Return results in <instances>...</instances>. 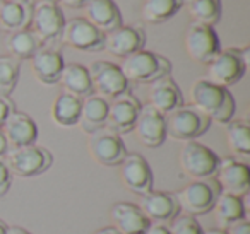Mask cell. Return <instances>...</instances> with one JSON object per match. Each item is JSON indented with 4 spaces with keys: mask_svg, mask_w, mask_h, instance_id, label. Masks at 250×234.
<instances>
[{
    "mask_svg": "<svg viewBox=\"0 0 250 234\" xmlns=\"http://www.w3.org/2000/svg\"><path fill=\"white\" fill-rule=\"evenodd\" d=\"M141 106L143 104L139 103V99L130 93L113 98L111 103H108V115L104 127L118 135L129 134V132L134 130Z\"/></svg>",
    "mask_w": 250,
    "mask_h": 234,
    "instance_id": "15",
    "label": "cell"
},
{
    "mask_svg": "<svg viewBox=\"0 0 250 234\" xmlns=\"http://www.w3.org/2000/svg\"><path fill=\"white\" fill-rule=\"evenodd\" d=\"M184 5V0H144L141 5V16L149 24H161L168 21Z\"/></svg>",
    "mask_w": 250,
    "mask_h": 234,
    "instance_id": "30",
    "label": "cell"
},
{
    "mask_svg": "<svg viewBox=\"0 0 250 234\" xmlns=\"http://www.w3.org/2000/svg\"><path fill=\"white\" fill-rule=\"evenodd\" d=\"M194 22L214 26L221 19V0H184Z\"/></svg>",
    "mask_w": 250,
    "mask_h": 234,
    "instance_id": "31",
    "label": "cell"
},
{
    "mask_svg": "<svg viewBox=\"0 0 250 234\" xmlns=\"http://www.w3.org/2000/svg\"><path fill=\"white\" fill-rule=\"evenodd\" d=\"M147 101H149L147 104L160 111L161 115H168L170 111L177 110L184 104V96H182L180 87L177 86L173 77L165 76L149 84Z\"/></svg>",
    "mask_w": 250,
    "mask_h": 234,
    "instance_id": "20",
    "label": "cell"
},
{
    "mask_svg": "<svg viewBox=\"0 0 250 234\" xmlns=\"http://www.w3.org/2000/svg\"><path fill=\"white\" fill-rule=\"evenodd\" d=\"M60 41L79 52H101L104 48V33L94 28L87 19L72 18L63 24Z\"/></svg>",
    "mask_w": 250,
    "mask_h": 234,
    "instance_id": "9",
    "label": "cell"
},
{
    "mask_svg": "<svg viewBox=\"0 0 250 234\" xmlns=\"http://www.w3.org/2000/svg\"><path fill=\"white\" fill-rule=\"evenodd\" d=\"M81 113V99L72 94L62 93L55 98L52 104V120L55 125L69 128L77 125Z\"/></svg>",
    "mask_w": 250,
    "mask_h": 234,
    "instance_id": "29",
    "label": "cell"
},
{
    "mask_svg": "<svg viewBox=\"0 0 250 234\" xmlns=\"http://www.w3.org/2000/svg\"><path fill=\"white\" fill-rule=\"evenodd\" d=\"M118 67L129 84H153L154 80L170 76L171 72L170 60L147 50H139L125 57L122 65Z\"/></svg>",
    "mask_w": 250,
    "mask_h": 234,
    "instance_id": "2",
    "label": "cell"
},
{
    "mask_svg": "<svg viewBox=\"0 0 250 234\" xmlns=\"http://www.w3.org/2000/svg\"><path fill=\"white\" fill-rule=\"evenodd\" d=\"M226 142L233 154L250 156V128L245 120H231L226 123Z\"/></svg>",
    "mask_w": 250,
    "mask_h": 234,
    "instance_id": "32",
    "label": "cell"
},
{
    "mask_svg": "<svg viewBox=\"0 0 250 234\" xmlns=\"http://www.w3.org/2000/svg\"><path fill=\"white\" fill-rule=\"evenodd\" d=\"M0 130H2L5 140H7L9 149L31 145L35 144L36 137H38V127H36L35 120L29 115L16 110L9 115V118L5 120Z\"/></svg>",
    "mask_w": 250,
    "mask_h": 234,
    "instance_id": "19",
    "label": "cell"
},
{
    "mask_svg": "<svg viewBox=\"0 0 250 234\" xmlns=\"http://www.w3.org/2000/svg\"><path fill=\"white\" fill-rule=\"evenodd\" d=\"M180 168L188 178L192 179H208L212 178L218 169L219 156L208 145L197 140L184 142L178 152Z\"/></svg>",
    "mask_w": 250,
    "mask_h": 234,
    "instance_id": "7",
    "label": "cell"
},
{
    "mask_svg": "<svg viewBox=\"0 0 250 234\" xmlns=\"http://www.w3.org/2000/svg\"><path fill=\"white\" fill-rule=\"evenodd\" d=\"M31 7L33 12L29 29L42 39L43 45L60 39L65 18L55 0H36Z\"/></svg>",
    "mask_w": 250,
    "mask_h": 234,
    "instance_id": "8",
    "label": "cell"
},
{
    "mask_svg": "<svg viewBox=\"0 0 250 234\" xmlns=\"http://www.w3.org/2000/svg\"><path fill=\"white\" fill-rule=\"evenodd\" d=\"M184 45L187 55L194 62L202 63V65H208L216 57V53L221 50L219 38L214 29L211 26L197 24V22H192L187 28L184 36Z\"/></svg>",
    "mask_w": 250,
    "mask_h": 234,
    "instance_id": "12",
    "label": "cell"
},
{
    "mask_svg": "<svg viewBox=\"0 0 250 234\" xmlns=\"http://www.w3.org/2000/svg\"><path fill=\"white\" fill-rule=\"evenodd\" d=\"M226 234H250V226H249V220L242 219L238 222L231 224L229 227H226Z\"/></svg>",
    "mask_w": 250,
    "mask_h": 234,
    "instance_id": "37",
    "label": "cell"
},
{
    "mask_svg": "<svg viewBox=\"0 0 250 234\" xmlns=\"http://www.w3.org/2000/svg\"><path fill=\"white\" fill-rule=\"evenodd\" d=\"M108 115V101L98 94H89L87 98L81 99V113L77 125L84 134H93L100 130L106 123Z\"/></svg>",
    "mask_w": 250,
    "mask_h": 234,
    "instance_id": "25",
    "label": "cell"
},
{
    "mask_svg": "<svg viewBox=\"0 0 250 234\" xmlns=\"http://www.w3.org/2000/svg\"><path fill=\"white\" fill-rule=\"evenodd\" d=\"M42 46L43 41L29 28L11 33L7 38V50L16 60H31Z\"/></svg>",
    "mask_w": 250,
    "mask_h": 234,
    "instance_id": "28",
    "label": "cell"
},
{
    "mask_svg": "<svg viewBox=\"0 0 250 234\" xmlns=\"http://www.w3.org/2000/svg\"><path fill=\"white\" fill-rule=\"evenodd\" d=\"M5 161L12 175L19 178H31V176L43 175L52 168L53 156L48 149L31 144L24 147L9 149L5 154Z\"/></svg>",
    "mask_w": 250,
    "mask_h": 234,
    "instance_id": "6",
    "label": "cell"
},
{
    "mask_svg": "<svg viewBox=\"0 0 250 234\" xmlns=\"http://www.w3.org/2000/svg\"><path fill=\"white\" fill-rule=\"evenodd\" d=\"M137 207L149 222L158 224L171 222L180 214V207L175 198V193L156 192V190H151V192L141 195Z\"/></svg>",
    "mask_w": 250,
    "mask_h": 234,
    "instance_id": "16",
    "label": "cell"
},
{
    "mask_svg": "<svg viewBox=\"0 0 250 234\" xmlns=\"http://www.w3.org/2000/svg\"><path fill=\"white\" fill-rule=\"evenodd\" d=\"M86 18L101 33H110L122 26V12L113 0H87L84 5Z\"/></svg>",
    "mask_w": 250,
    "mask_h": 234,
    "instance_id": "23",
    "label": "cell"
},
{
    "mask_svg": "<svg viewBox=\"0 0 250 234\" xmlns=\"http://www.w3.org/2000/svg\"><path fill=\"white\" fill-rule=\"evenodd\" d=\"M249 63V48H225L208 63L206 80L226 87L236 84L243 77Z\"/></svg>",
    "mask_w": 250,
    "mask_h": 234,
    "instance_id": "3",
    "label": "cell"
},
{
    "mask_svg": "<svg viewBox=\"0 0 250 234\" xmlns=\"http://www.w3.org/2000/svg\"><path fill=\"white\" fill-rule=\"evenodd\" d=\"M87 70H89L93 91H96L98 96L104 98L106 101L129 93L130 84L124 77L120 67L115 63L106 62V60H98V62L91 63Z\"/></svg>",
    "mask_w": 250,
    "mask_h": 234,
    "instance_id": "10",
    "label": "cell"
},
{
    "mask_svg": "<svg viewBox=\"0 0 250 234\" xmlns=\"http://www.w3.org/2000/svg\"><path fill=\"white\" fill-rule=\"evenodd\" d=\"M219 193H221V188L214 178L194 179L182 190H178L175 193V198H177L180 210H184L187 215L197 217L211 212Z\"/></svg>",
    "mask_w": 250,
    "mask_h": 234,
    "instance_id": "5",
    "label": "cell"
},
{
    "mask_svg": "<svg viewBox=\"0 0 250 234\" xmlns=\"http://www.w3.org/2000/svg\"><path fill=\"white\" fill-rule=\"evenodd\" d=\"M33 7L29 2H0V29L9 33L28 29L31 24Z\"/></svg>",
    "mask_w": 250,
    "mask_h": 234,
    "instance_id": "27",
    "label": "cell"
},
{
    "mask_svg": "<svg viewBox=\"0 0 250 234\" xmlns=\"http://www.w3.org/2000/svg\"><path fill=\"white\" fill-rule=\"evenodd\" d=\"M12 111H14L12 101L5 96H0V128H2V125L5 123V120H7Z\"/></svg>",
    "mask_w": 250,
    "mask_h": 234,
    "instance_id": "36",
    "label": "cell"
},
{
    "mask_svg": "<svg viewBox=\"0 0 250 234\" xmlns=\"http://www.w3.org/2000/svg\"><path fill=\"white\" fill-rule=\"evenodd\" d=\"M214 179L219 185L221 192L235 196L249 195L250 190V168L245 162L235 157L219 159L218 169L214 173Z\"/></svg>",
    "mask_w": 250,
    "mask_h": 234,
    "instance_id": "13",
    "label": "cell"
},
{
    "mask_svg": "<svg viewBox=\"0 0 250 234\" xmlns=\"http://www.w3.org/2000/svg\"><path fill=\"white\" fill-rule=\"evenodd\" d=\"M170 234H204V229L201 227V224L197 222V219L187 214H178L168 226Z\"/></svg>",
    "mask_w": 250,
    "mask_h": 234,
    "instance_id": "34",
    "label": "cell"
},
{
    "mask_svg": "<svg viewBox=\"0 0 250 234\" xmlns=\"http://www.w3.org/2000/svg\"><path fill=\"white\" fill-rule=\"evenodd\" d=\"M204 234H226L225 229H208L204 231Z\"/></svg>",
    "mask_w": 250,
    "mask_h": 234,
    "instance_id": "43",
    "label": "cell"
},
{
    "mask_svg": "<svg viewBox=\"0 0 250 234\" xmlns=\"http://www.w3.org/2000/svg\"><path fill=\"white\" fill-rule=\"evenodd\" d=\"M59 82L65 89L63 93L72 94L79 99H84L89 94H93L89 70L81 63H65L62 74H60Z\"/></svg>",
    "mask_w": 250,
    "mask_h": 234,
    "instance_id": "26",
    "label": "cell"
},
{
    "mask_svg": "<svg viewBox=\"0 0 250 234\" xmlns=\"http://www.w3.org/2000/svg\"><path fill=\"white\" fill-rule=\"evenodd\" d=\"M12 183V173L7 166L5 157H0V198L7 195L9 188H11Z\"/></svg>",
    "mask_w": 250,
    "mask_h": 234,
    "instance_id": "35",
    "label": "cell"
},
{
    "mask_svg": "<svg viewBox=\"0 0 250 234\" xmlns=\"http://www.w3.org/2000/svg\"><path fill=\"white\" fill-rule=\"evenodd\" d=\"M110 219L113 222L111 227H115L120 234H143L149 226V220L139 207L129 202L113 203L110 209Z\"/></svg>",
    "mask_w": 250,
    "mask_h": 234,
    "instance_id": "22",
    "label": "cell"
},
{
    "mask_svg": "<svg viewBox=\"0 0 250 234\" xmlns=\"http://www.w3.org/2000/svg\"><path fill=\"white\" fill-rule=\"evenodd\" d=\"M212 215H214V220L218 224V229H226L229 227L231 224L238 222L242 219H247V205H245V200L243 196H235V195H229V193L221 192L216 198L214 205L211 209Z\"/></svg>",
    "mask_w": 250,
    "mask_h": 234,
    "instance_id": "24",
    "label": "cell"
},
{
    "mask_svg": "<svg viewBox=\"0 0 250 234\" xmlns=\"http://www.w3.org/2000/svg\"><path fill=\"white\" fill-rule=\"evenodd\" d=\"M63 65L65 63H63L62 53L57 48H53V46H46V45H43L31 58L33 74H35L36 80L45 84V86L59 84Z\"/></svg>",
    "mask_w": 250,
    "mask_h": 234,
    "instance_id": "21",
    "label": "cell"
},
{
    "mask_svg": "<svg viewBox=\"0 0 250 234\" xmlns=\"http://www.w3.org/2000/svg\"><path fill=\"white\" fill-rule=\"evenodd\" d=\"M143 234H170V231H168V224L149 222V226L146 227Z\"/></svg>",
    "mask_w": 250,
    "mask_h": 234,
    "instance_id": "38",
    "label": "cell"
},
{
    "mask_svg": "<svg viewBox=\"0 0 250 234\" xmlns=\"http://www.w3.org/2000/svg\"><path fill=\"white\" fill-rule=\"evenodd\" d=\"M87 149H89L91 157H93L98 164L106 166V168L118 166L124 161L125 156L129 154L120 135L111 132L110 128H106V127L89 134Z\"/></svg>",
    "mask_w": 250,
    "mask_h": 234,
    "instance_id": "11",
    "label": "cell"
},
{
    "mask_svg": "<svg viewBox=\"0 0 250 234\" xmlns=\"http://www.w3.org/2000/svg\"><path fill=\"white\" fill-rule=\"evenodd\" d=\"M11 2H29V0H11Z\"/></svg>",
    "mask_w": 250,
    "mask_h": 234,
    "instance_id": "45",
    "label": "cell"
},
{
    "mask_svg": "<svg viewBox=\"0 0 250 234\" xmlns=\"http://www.w3.org/2000/svg\"><path fill=\"white\" fill-rule=\"evenodd\" d=\"M0 2H2V0H0Z\"/></svg>",
    "mask_w": 250,
    "mask_h": 234,
    "instance_id": "46",
    "label": "cell"
},
{
    "mask_svg": "<svg viewBox=\"0 0 250 234\" xmlns=\"http://www.w3.org/2000/svg\"><path fill=\"white\" fill-rule=\"evenodd\" d=\"M120 168V179L127 190H130L136 195H144V193L153 190V171L146 159L141 154H127L124 161L118 164Z\"/></svg>",
    "mask_w": 250,
    "mask_h": 234,
    "instance_id": "14",
    "label": "cell"
},
{
    "mask_svg": "<svg viewBox=\"0 0 250 234\" xmlns=\"http://www.w3.org/2000/svg\"><path fill=\"white\" fill-rule=\"evenodd\" d=\"M59 2L69 9H83L87 0H59Z\"/></svg>",
    "mask_w": 250,
    "mask_h": 234,
    "instance_id": "39",
    "label": "cell"
},
{
    "mask_svg": "<svg viewBox=\"0 0 250 234\" xmlns=\"http://www.w3.org/2000/svg\"><path fill=\"white\" fill-rule=\"evenodd\" d=\"M19 60L12 58L11 55L0 57V96L9 98L16 89L19 80Z\"/></svg>",
    "mask_w": 250,
    "mask_h": 234,
    "instance_id": "33",
    "label": "cell"
},
{
    "mask_svg": "<svg viewBox=\"0 0 250 234\" xmlns=\"http://www.w3.org/2000/svg\"><path fill=\"white\" fill-rule=\"evenodd\" d=\"M7 151H9L7 140H5L4 134H2V130H0V157H4V156L7 154Z\"/></svg>",
    "mask_w": 250,
    "mask_h": 234,
    "instance_id": "40",
    "label": "cell"
},
{
    "mask_svg": "<svg viewBox=\"0 0 250 234\" xmlns=\"http://www.w3.org/2000/svg\"><path fill=\"white\" fill-rule=\"evenodd\" d=\"M211 127V120L192 104H182L180 108L165 115L167 137L178 142H190L204 135Z\"/></svg>",
    "mask_w": 250,
    "mask_h": 234,
    "instance_id": "4",
    "label": "cell"
},
{
    "mask_svg": "<svg viewBox=\"0 0 250 234\" xmlns=\"http://www.w3.org/2000/svg\"><path fill=\"white\" fill-rule=\"evenodd\" d=\"M7 224L4 222V220L0 219V234H7Z\"/></svg>",
    "mask_w": 250,
    "mask_h": 234,
    "instance_id": "44",
    "label": "cell"
},
{
    "mask_svg": "<svg viewBox=\"0 0 250 234\" xmlns=\"http://www.w3.org/2000/svg\"><path fill=\"white\" fill-rule=\"evenodd\" d=\"M132 132H136L137 140L143 145L149 149L160 147L167 140L165 115H161L149 104H144V106H141Z\"/></svg>",
    "mask_w": 250,
    "mask_h": 234,
    "instance_id": "18",
    "label": "cell"
},
{
    "mask_svg": "<svg viewBox=\"0 0 250 234\" xmlns=\"http://www.w3.org/2000/svg\"><path fill=\"white\" fill-rule=\"evenodd\" d=\"M146 45V33L141 26H118L117 29L104 35V48L108 53L118 58L132 55L144 50Z\"/></svg>",
    "mask_w": 250,
    "mask_h": 234,
    "instance_id": "17",
    "label": "cell"
},
{
    "mask_svg": "<svg viewBox=\"0 0 250 234\" xmlns=\"http://www.w3.org/2000/svg\"><path fill=\"white\" fill-rule=\"evenodd\" d=\"M192 106L211 121L226 125L235 117V98L226 87L216 86L206 79L195 80L190 86Z\"/></svg>",
    "mask_w": 250,
    "mask_h": 234,
    "instance_id": "1",
    "label": "cell"
},
{
    "mask_svg": "<svg viewBox=\"0 0 250 234\" xmlns=\"http://www.w3.org/2000/svg\"><path fill=\"white\" fill-rule=\"evenodd\" d=\"M7 234H31V233H29V231H26L24 227L9 226V227H7Z\"/></svg>",
    "mask_w": 250,
    "mask_h": 234,
    "instance_id": "41",
    "label": "cell"
},
{
    "mask_svg": "<svg viewBox=\"0 0 250 234\" xmlns=\"http://www.w3.org/2000/svg\"><path fill=\"white\" fill-rule=\"evenodd\" d=\"M93 234H120L118 233L115 227H111V226H106V227H101V229H98V231H94Z\"/></svg>",
    "mask_w": 250,
    "mask_h": 234,
    "instance_id": "42",
    "label": "cell"
}]
</instances>
